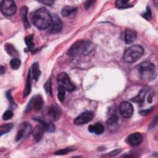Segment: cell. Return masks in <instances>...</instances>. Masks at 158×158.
<instances>
[{
    "instance_id": "obj_37",
    "label": "cell",
    "mask_w": 158,
    "mask_h": 158,
    "mask_svg": "<svg viewBox=\"0 0 158 158\" xmlns=\"http://www.w3.org/2000/svg\"><path fill=\"white\" fill-rule=\"evenodd\" d=\"M40 2L42 3V4H44L45 5H47V6H51L53 4V3L54 2V1H51V0H44V1H39Z\"/></svg>"
},
{
    "instance_id": "obj_7",
    "label": "cell",
    "mask_w": 158,
    "mask_h": 158,
    "mask_svg": "<svg viewBox=\"0 0 158 158\" xmlns=\"http://www.w3.org/2000/svg\"><path fill=\"white\" fill-rule=\"evenodd\" d=\"M119 112L123 118H128L131 117L133 114V106L127 101H123L120 104Z\"/></svg>"
},
{
    "instance_id": "obj_11",
    "label": "cell",
    "mask_w": 158,
    "mask_h": 158,
    "mask_svg": "<svg viewBox=\"0 0 158 158\" xmlns=\"http://www.w3.org/2000/svg\"><path fill=\"white\" fill-rule=\"evenodd\" d=\"M50 31L52 33H58L62 29V23L60 18L56 14L52 15V20L50 25Z\"/></svg>"
},
{
    "instance_id": "obj_6",
    "label": "cell",
    "mask_w": 158,
    "mask_h": 158,
    "mask_svg": "<svg viewBox=\"0 0 158 158\" xmlns=\"http://www.w3.org/2000/svg\"><path fill=\"white\" fill-rule=\"evenodd\" d=\"M15 3L11 0H4L1 2V12L6 16H10L16 12Z\"/></svg>"
},
{
    "instance_id": "obj_18",
    "label": "cell",
    "mask_w": 158,
    "mask_h": 158,
    "mask_svg": "<svg viewBox=\"0 0 158 158\" xmlns=\"http://www.w3.org/2000/svg\"><path fill=\"white\" fill-rule=\"evenodd\" d=\"M77 9L75 7L73 6H65L62 11H61V14L63 16L65 17H69L70 16L72 15H75L77 12Z\"/></svg>"
},
{
    "instance_id": "obj_34",
    "label": "cell",
    "mask_w": 158,
    "mask_h": 158,
    "mask_svg": "<svg viewBox=\"0 0 158 158\" xmlns=\"http://www.w3.org/2000/svg\"><path fill=\"white\" fill-rule=\"evenodd\" d=\"M94 2H95V1H87L85 2L84 7L86 9H89L91 7H92L94 5Z\"/></svg>"
},
{
    "instance_id": "obj_1",
    "label": "cell",
    "mask_w": 158,
    "mask_h": 158,
    "mask_svg": "<svg viewBox=\"0 0 158 158\" xmlns=\"http://www.w3.org/2000/svg\"><path fill=\"white\" fill-rule=\"evenodd\" d=\"M94 49V44L86 40H80L74 43L67 51V54L71 57L87 55Z\"/></svg>"
},
{
    "instance_id": "obj_22",
    "label": "cell",
    "mask_w": 158,
    "mask_h": 158,
    "mask_svg": "<svg viewBox=\"0 0 158 158\" xmlns=\"http://www.w3.org/2000/svg\"><path fill=\"white\" fill-rule=\"evenodd\" d=\"M31 72H32L33 79L35 81H38L39 79V77H40V75H41V71H40L39 64L38 62H35L33 64Z\"/></svg>"
},
{
    "instance_id": "obj_39",
    "label": "cell",
    "mask_w": 158,
    "mask_h": 158,
    "mask_svg": "<svg viewBox=\"0 0 158 158\" xmlns=\"http://www.w3.org/2000/svg\"><path fill=\"white\" fill-rule=\"evenodd\" d=\"M5 71H6V68H5V67L1 65V67H0V72H1V74L2 75V74L5 72Z\"/></svg>"
},
{
    "instance_id": "obj_24",
    "label": "cell",
    "mask_w": 158,
    "mask_h": 158,
    "mask_svg": "<svg viewBox=\"0 0 158 158\" xmlns=\"http://www.w3.org/2000/svg\"><path fill=\"white\" fill-rule=\"evenodd\" d=\"M4 49L7 54L11 56H17L18 55V51L10 43H6L4 46Z\"/></svg>"
},
{
    "instance_id": "obj_26",
    "label": "cell",
    "mask_w": 158,
    "mask_h": 158,
    "mask_svg": "<svg viewBox=\"0 0 158 158\" xmlns=\"http://www.w3.org/2000/svg\"><path fill=\"white\" fill-rule=\"evenodd\" d=\"M12 127H13L12 123H7V124H4V125H1V127H0L1 136L9 132V131H10L11 129L12 128Z\"/></svg>"
},
{
    "instance_id": "obj_20",
    "label": "cell",
    "mask_w": 158,
    "mask_h": 158,
    "mask_svg": "<svg viewBox=\"0 0 158 158\" xmlns=\"http://www.w3.org/2000/svg\"><path fill=\"white\" fill-rule=\"evenodd\" d=\"M27 13H28V8L26 6H23L21 9V17L23 22V25L25 28H28L30 27V25L28 20L27 18Z\"/></svg>"
},
{
    "instance_id": "obj_25",
    "label": "cell",
    "mask_w": 158,
    "mask_h": 158,
    "mask_svg": "<svg viewBox=\"0 0 158 158\" xmlns=\"http://www.w3.org/2000/svg\"><path fill=\"white\" fill-rule=\"evenodd\" d=\"M118 120V116L115 112H112L110 114V116L107 120V124L110 126H112L117 123Z\"/></svg>"
},
{
    "instance_id": "obj_38",
    "label": "cell",
    "mask_w": 158,
    "mask_h": 158,
    "mask_svg": "<svg viewBox=\"0 0 158 158\" xmlns=\"http://www.w3.org/2000/svg\"><path fill=\"white\" fill-rule=\"evenodd\" d=\"M121 152V150L120 149H115L113 151H111L109 153V156H111V157H113V156H115L117 154H118L120 152Z\"/></svg>"
},
{
    "instance_id": "obj_15",
    "label": "cell",
    "mask_w": 158,
    "mask_h": 158,
    "mask_svg": "<svg viewBox=\"0 0 158 158\" xmlns=\"http://www.w3.org/2000/svg\"><path fill=\"white\" fill-rule=\"evenodd\" d=\"M36 120H37L43 129L44 130V131H48V132H53L55 130V126L54 125L50 122H46L45 120H43L42 119H39V118H35Z\"/></svg>"
},
{
    "instance_id": "obj_5",
    "label": "cell",
    "mask_w": 158,
    "mask_h": 158,
    "mask_svg": "<svg viewBox=\"0 0 158 158\" xmlns=\"http://www.w3.org/2000/svg\"><path fill=\"white\" fill-rule=\"evenodd\" d=\"M59 86L63 87L65 91H72L75 89V86L70 80L68 75L65 72L59 73L57 77Z\"/></svg>"
},
{
    "instance_id": "obj_33",
    "label": "cell",
    "mask_w": 158,
    "mask_h": 158,
    "mask_svg": "<svg viewBox=\"0 0 158 158\" xmlns=\"http://www.w3.org/2000/svg\"><path fill=\"white\" fill-rule=\"evenodd\" d=\"M44 89H46V92L49 93L52 96V89H51V80H49L44 85Z\"/></svg>"
},
{
    "instance_id": "obj_12",
    "label": "cell",
    "mask_w": 158,
    "mask_h": 158,
    "mask_svg": "<svg viewBox=\"0 0 158 158\" xmlns=\"http://www.w3.org/2000/svg\"><path fill=\"white\" fill-rule=\"evenodd\" d=\"M48 115L53 120L56 121L59 120L62 114V110L57 105L52 104L51 106L48 110Z\"/></svg>"
},
{
    "instance_id": "obj_31",
    "label": "cell",
    "mask_w": 158,
    "mask_h": 158,
    "mask_svg": "<svg viewBox=\"0 0 158 158\" xmlns=\"http://www.w3.org/2000/svg\"><path fill=\"white\" fill-rule=\"evenodd\" d=\"M142 16L146 19L147 20H150L152 18V13H151V10L149 6H147L146 7V11L142 15Z\"/></svg>"
},
{
    "instance_id": "obj_28",
    "label": "cell",
    "mask_w": 158,
    "mask_h": 158,
    "mask_svg": "<svg viewBox=\"0 0 158 158\" xmlns=\"http://www.w3.org/2000/svg\"><path fill=\"white\" fill-rule=\"evenodd\" d=\"M65 89L63 87L59 86L57 98L60 102H63L65 99Z\"/></svg>"
},
{
    "instance_id": "obj_21",
    "label": "cell",
    "mask_w": 158,
    "mask_h": 158,
    "mask_svg": "<svg viewBox=\"0 0 158 158\" xmlns=\"http://www.w3.org/2000/svg\"><path fill=\"white\" fill-rule=\"evenodd\" d=\"M115 4L117 8L120 9L129 8L133 6V5L127 0H117L115 2Z\"/></svg>"
},
{
    "instance_id": "obj_35",
    "label": "cell",
    "mask_w": 158,
    "mask_h": 158,
    "mask_svg": "<svg viewBox=\"0 0 158 158\" xmlns=\"http://www.w3.org/2000/svg\"><path fill=\"white\" fill-rule=\"evenodd\" d=\"M152 110H153V107H151L150 109H147L145 110H142L139 111V114L142 115H146L148 114H149L152 112Z\"/></svg>"
},
{
    "instance_id": "obj_10",
    "label": "cell",
    "mask_w": 158,
    "mask_h": 158,
    "mask_svg": "<svg viewBox=\"0 0 158 158\" xmlns=\"http://www.w3.org/2000/svg\"><path fill=\"white\" fill-rule=\"evenodd\" d=\"M43 105V99L41 95H36L31 98L27 107V110L34 109L36 110H40Z\"/></svg>"
},
{
    "instance_id": "obj_13",
    "label": "cell",
    "mask_w": 158,
    "mask_h": 158,
    "mask_svg": "<svg viewBox=\"0 0 158 158\" xmlns=\"http://www.w3.org/2000/svg\"><path fill=\"white\" fill-rule=\"evenodd\" d=\"M143 141L142 135L139 133H134L130 135L127 138L128 144L131 146H138Z\"/></svg>"
},
{
    "instance_id": "obj_3",
    "label": "cell",
    "mask_w": 158,
    "mask_h": 158,
    "mask_svg": "<svg viewBox=\"0 0 158 158\" xmlns=\"http://www.w3.org/2000/svg\"><path fill=\"white\" fill-rule=\"evenodd\" d=\"M144 54V49L139 45H132L127 48L123 56V59L127 63H133L140 59Z\"/></svg>"
},
{
    "instance_id": "obj_29",
    "label": "cell",
    "mask_w": 158,
    "mask_h": 158,
    "mask_svg": "<svg viewBox=\"0 0 158 158\" xmlns=\"http://www.w3.org/2000/svg\"><path fill=\"white\" fill-rule=\"evenodd\" d=\"M33 35H30L27 36L25 37V42L27 44V46L29 48V49H31L33 48L34 46V43H33Z\"/></svg>"
},
{
    "instance_id": "obj_4",
    "label": "cell",
    "mask_w": 158,
    "mask_h": 158,
    "mask_svg": "<svg viewBox=\"0 0 158 158\" xmlns=\"http://www.w3.org/2000/svg\"><path fill=\"white\" fill-rule=\"evenodd\" d=\"M138 71L141 78L143 80H149L154 77L156 68L152 63L150 62H144L139 64Z\"/></svg>"
},
{
    "instance_id": "obj_2",
    "label": "cell",
    "mask_w": 158,
    "mask_h": 158,
    "mask_svg": "<svg viewBox=\"0 0 158 158\" xmlns=\"http://www.w3.org/2000/svg\"><path fill=\"white\" fill-rule=\"evenodd\" d=\"M52 15L45 7H41L36 10L32 17L33 24L39 29L43 30L50 26Z\"/></svg>"
},
{
    "instance_id": "obj_27",
    "label": "cell",
    "mask_w": 158,
    "mask_h": 158,
    "mask_svg": "<svg viewBox=\"0 0 158 158\" xmlns=\"http://www.w3.org/2000/svg\"><path fill=\"white\" fill-rule=\"evenodd\" d=\"M21 65V61L19 58L15 57L10 60V65L12 69L14 70L18 69Z\"/></svg>"
},
{
    "instance_id": "obj_19",
    "label": "cell",
    "mask_w": 158,
    "mask_h": 158,
    "mask_svg": "<svg viewBox=\"0 0 158 158\" xmlns=\"http://www.w3.org/2000/svg\"><path fill=\"white\" fill-rule=\"evenodd\" d=\"M146 93H147V89H142L139 91L138 94L137 96H136L135 98H132L131 99V101H132L133 102H135L139 103V104H143L144 102Z\"/></svg>"
},
{
    "instance_id": "obj_16",
    "label": "cell",
    "mask_w": 158,
    "mask_h": 158,
    "mask_svg": "<svg viewBox=\"0 0 158 158\" xmlns=\"http://www.w3.org/2000/svg\"><path fill=\"white\" fill-rule=\"evenodd\" d=\"M88 131L96 135H101L104 131V127L102 124L99 123H96L95 124L91 125L88 127Z\"/></svg>"
},
{
    "instance_id": "obj_23",
    "label": "cell",
    "mask_w": 158,
    "mask_h": 158,
    "mask_svg": "<svg viewBox=\"0 0 158 158\" xmlns=\"http://www.w3.org/2000/svg\"><path fill=\"white\" fill-rule=\"evenodd\" d=\"M44 130L43 129V128L41 127V126L40 125H37L33 131V137L35 138V139L37 141H40L43 136V132H44Z\"/></svg>"
},
{
    "instance_id": "obj_30",
    "label": "cell",
    "mask_w": 158,
    "mask_h": 158,
    "mask_svg": "<svg viewBox=\"0 0 158 158\" xmlns=\"http://www.w3.org/2000/svg\"><path fill=\"white\" fill-rule=\"evenodd\" d=\"M74 150V148H66L62 149H60L58 150L57 151L54 152L55 155H64V154H67L70 152H72V151Z\"/></svg>"
},
{
    "instance_id": "obj_14",
    "label": "cell",
    "mask_w": 158,
    "mask_h": 158,
    "mask_svg": "<svg viewBox=\"0 0 158 158\" xmlns=\"http://www.w3.org/2000/svg\"><path fill=\"white\" fill-rule=\"evenodd\" d=\"M137 37V33L134 30L127 29L125 31V41L127 44L133 43Z\"/></svg>"
},
{
    "instance_id": "obj_9",
    "label": "cell",
    "mask_w": 158,
    "mask_h": 158,
    "mask_svg": "<svg viewBox=\"0 0 158 158\" xmlns=\"http://www.w3.org/2000/svg\"><path fill=\"white\" fill-rule=\"evenodd\" d=\"M93 117L94 113L93 112L85 111L75 118L74 123L76 125H83L91 121Z\"/></svg>"
},
{
    "instance_id": "obj_17",
    "label": "cell",
    "mask_w": 158,
    "mask_h": 158,
    "mask_svg": "<svg viewBox=\"0 0 158 158\" xmlns=\"http://www.w3.org/2000/svg\"><path fill=\"white\" fill-rule=\"evenodd\" d=\"M31 70L30 69L28 71V73L27 78V81H26V85L25 88L24 89L23 91V97L27 96L31 92Z\"/></svg>"
},
{
    "instance_id": "obj_36",
    "label": "cell",
    "mask_w": 158,
    "mask_h": 158,
    "mask_svg": "<svg viewBox=\"0 0 158 158\" xmlns=\"http://www.w3.org/2000/svg\"><path fill=\"white\" fill-rule=\"evenodd\" d=\"M6 96H7V98H8V100L9 101L10 103L12 105H15V103L14 102V99H12V96H11V94H10V91H8V92L6 93Z\"/></svg>"
},
{
    "instance_id": "obj_8",
    "label": "cell",
    "mask_w": 158,
    "mask_h": 158,
    "mask_svg": "<svg viewBox=\"0 0 158 158\" xmlns=\"http://www.w3.org/2000/svg\"><path fill=\"white\" fill-rule=\"evenodd\" d=\"M32 131V128L30 123L28 122L23 123L20 125V128L17 131L15 139L17 141L22 139L24 137H27Z\"/></svg>"
},
{
    "instance_id": "obj_32",
    "label": "cell",
    "mask_w": 158,
    "mask_h": 158,
    "mask_svg": "<svg viewBox=\"0 0 158 158\" xmlns=\"http://www.w3.org/2000/svg\"><path fill=\"white\" fill-rule=\"evenodd\" d=\"M12 117H13V112L10 110H6L2 115V118L4 120H7L9 119H10Z\"/></svg>"
}]
</instances>
